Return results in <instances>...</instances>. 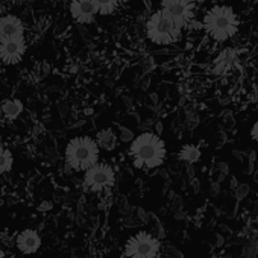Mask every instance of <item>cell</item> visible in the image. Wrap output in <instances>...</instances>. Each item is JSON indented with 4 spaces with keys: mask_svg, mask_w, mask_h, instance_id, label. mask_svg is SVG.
I'll return each mask as SVG.
<instances>
[{
    "mask_svg": "<svg viewBox=\"0 0 258 258\" xmlns=\"http://www.w3.org/2000/svg\"><path fill=\"white\" fill-rule=\"evenodd\" d=\"M166 145L164 142L154 133H143L137 136L131 148H129V155L137 169H157L166 160Z\"/></svg>",
    "mask_w": 258,
    "mask_h": 258,
    "instance_id": "cell-1",
    "label": "cell"
},
{
    "mask_svg": "<svg viewBox=\"0 0 258 258\" xmlns=\"http://www.w3.org/2000/svg\"><path fill=\"white\" fill-rule=\"evenodd\" d=\"M204 29L216 41H226L238 31V17L229 7H213L204 16Z\"/></svg>",
    "mask_w": 258,
    "mask_h": 258,
    "instance_id": "cell-2",
    "label": "cell"
},
{
    "mask_svg": "<svg viewBox=\"0 0 258 258\" xmlns=\"http://www.w3.org/2000/svg\"><path fill=\"white\" fill-rule=\"evenodd\" d=\"M100 149L88 136L75 137L69 142L66 148V161L73 170H88L99 163Z\"/></svg>",
    "mask_w": 258,
    "mask_h": 258,
    "instance_id": "cell-3",
    "label": "cell"
},
{
    "mask_svg": "<svg viewBox=\"0 0 258 258\" xmlns=\"http://www.w3.org/2000/svg\"><path fill=\"white\" fill-rule=\"evenodd\" d=\"M182 28L167 17L161 10L154 13L146 22V35L154 44L169 46L179 41Z\"/></svg>",
    "mask_w": 258,
    "mask_h": 258,
    "instance_id": "cell-4",
    "label": "cell"
},
{
    "mask_svg": "<svg viewBox=\"0 0 258 258\" xmlns=\"http://www.w3.org/2000/svg\"><path fill=\"white\" fill-rule=\"evenodd\" d=\"M161 244L157 237L146 231L133 235L124 244L126 258H158Z\"/></svg>",
    "mask_w": 258,
    "mask_h": 258,
    "instance_id": "cell-5",
    "label": "cell"
},
{
    "mask_svg": "<svg viewBox=\"0 0 258 258\" xmlns=\"http://www.w3.org/2000/svg\"><path fill=\"white\" fill-rule=\"evenodd\" d=\"M115 184V170L108 163H97L84 173V187L91 193H100Z\"/></svg>",
    "mask_w": 258,
    "mask_h": 258,
    "instance_id": "cell-6",
    "label": "cell"
},
{
    "mask_svg": "<svg viewBox=\"0 0 258 258\" xmlns=\"http://www.w3.org/2000/svg\"><path fill=\"white\" fill-rule=\"evenodd\" d=\"M161 11L181 28L187 26L196 11L195 0H161Z\"/></svg>",
    "mask_w": 258,
    "mask_h": 258,
    "instance_id": "cell-7",
    "label": "cell"
},
{
    "mask_svg": "<svg viewBox=\"0 0 258 258\" xmlns=\"http://www.w3.org/2000/svg\"><path fill=\"white\" fill-rule=\"evenodd\" d=\"M26 40L23 38H14L8 41L0 43V61L4 64L13 66L23 59L26 53Z\"/></svg>",
    "mask_w": 258,
    "mask_h": 258,
    "instance_id": "cell-8",
    "label": "cell"
},
{
    "mask_svg": "<svg viewBox=\"0 0 258 258\" xmlns=\"http://www.w3.org/2000/svg\"><path fill=\"white\" fill-rule=\"evenodd\" d=\"M69 10L72 19L81 25L93 23L97 16V8L93 4V0H72Z\"/></svg>",
    "mask_w": 258,
    "mask_h": 258,
    "instance_id": "cell-9",
    "label": "cell"
},
{
    "mask_svg": "<svg viewBox=\"0 0 258 258\" xmlns=\"http://www.w3.org/2000/svg\"><path fill=\"white\" fill-rule=\"evenodd\" d=\"M25 37V26L23 22L16 16H4L0 19V43L23 38Z\"/></svg>",
    "mask_w": 258,
    "mask_h": 258,
    "instance_id": "cell-10",
    "label": "cell"
},
{
    "mask_svg": "<svg viewBox=\"0 0 258 258\" xmlns=\"http://www.w3.org/2000/svg\"><path fill=\"white\" fill-rule=\"evenodd\" d=\"M17 247L25 255H32L41 247V237L34 229H25L17 235Z\"/></svg>",
    "mask_w": 258,
    "mask_h": 258,
    "instance_id": "cell-11",
    "label": "cell"
},
{
    "mask_svg": "<svg viewBox=\"0 0 258 258\" xmlns=\"http://www.w3.org/2000/svg\"><path fill=\"white\" fill-rule=\"evenodd\" d=\"M235 62V52L232 49H226L223 50L217 59L214 61V73L216 75H223L226 73Z\"/></svg>",
    "mask_w": 258,
    "mask_h": 258,
    "instance_id": "cell-12",
    "label": "cell"
},
{
    "mask_svg": "<svg viewBox=\"0 0 258 258\" xmlns=\"http://www.w3.org/2000/svg\"><path fill=\"white\" fill-rule=\"evenodd\" d=\"M0 112L7 120H16L23 112V103L19 99H8L0 106Z\"/></svg>",
    "mask_w": 258,
    "mask_h": 258,
    "instance_id": "cell-13",
    "label": "cell"
},
{
    "mask_svg": "<svg viewBox=\"0 0 258 258\" xmlns=\"http://www.w3.org/2000/svg\"><path fill=\"white\" fill-rule=\"evenodd\" d=\"M97 146L99 149H105V151H114L117 148V136L114 134V131L111 127L102 129V131L97 134Z\"/></svg>",
    "mask_w": 258,
    "mask_h": 258,
    "instance_id": "cell-14",
    "label": "cell"
},
{
    "mask_svg": "<svg viewBox=\"0 0 258 258\" xmlns=\"http://www.w3.org/2000/svg\"><path fill=\"white\" fill-rule=\"evenodd\" d=\"M13 166H14V158H13L11 151L5 148L4 145H0V175L11 172Z\"/></svg>",
    "mask_w": 258,
    "mask_h": 258,
    "instance_id": "cell-15",
    "label": "cell"
},
{
    "mask_svg": "<svg viewBox=\"0 0 258 258\" xmlns=\"http://www.w3.org/2000/svg\"><path fill=\"white\" fill-rule=\"evenodd\" d=\"M93 4L97 8V14L109 16V14H112L118 8L120 0H93Z\"/></svg>",
    "mask_w": 258,
    "mask_h": 258,
    "instance_id": "cell-16",
    "label": "cell"
},
{
    "mask_svg": "<svg viewBox=\"0 0 258 258\" xmlns=\"http://www.w3.org/2000/svg\"><path fill=\"white\" fill-rule=\"evenodd\" d=\"M199 158H201V151L196 146H191V145L184 146L181 149V152H179V160L185 161L188 164H193V163L199 161Z\"/></svg>",
    "mask_w": 258,
    "mask_h": 258,
    "instance_id": "cell-17",
    "label": "cell"
},
{
    "mask_svg": "<svg viewBox=\"0 0 258 258\" xmlns=\"http://www.w3.org/2000/svg\"><path fill=\"white\" fill-rule=\"evenodd\" d=\"M256 255H258V238L256 237H250L249 241L244 244L243 256L244 258H256Z\"/></svg>",
    "mask_w": 258,
    "mask_h": 258,
    "instance_id": "cell-18",
    "label": "cell"
},
{
    "mask_svg": "<svg viewBox=\"0 0 258 258\" xmlns=\"http://www.w3.org/2000/svg\"><path fill=\"white\" fill-rule=\"evenodd\" d=\"M247 195H249V185L247 184H238L235 187V198H237L238 202L243 201Z\"/></svg>",
    "mask_w": 258,
    "mask_h": 258,
    "instance_id": "cell-19",
    "label": "cell"
},
{
    "mask_svg": "<svg viewBox=\"0 0 258 258\" xmlns=\"http://www.w3.org/2000/svg\"><path fill=\"white\" fill-rule=\"evenodd\" d=\"M250 136H252V139L258 143V121L253 123V126H252V129H250Z\"/></svg>",
    "mask_w": 258,
    "mask_h": 258,
    "instance_id": "cell-20",
    "label": "cell"
},
{
    "mask_svg": "<svg viewBox=\"0 0 258 258\" xmlns=\"http://www.w3.org/2000/svg\"><path fill=\"white\" fill-rule=\"evenodd\" d=\"M255 155H256V154H255L253 151H252V152H250V155H249V170H250V172L253 170V163H255Z\"/></svg>",
    "mask_w": 258,
    "mask_h": 258,
    "instance_id": "cell-21",
    "label": "cell"
},
{
    "mask_svg": "<svg viewBox=\"0 0 258 258\" xmlns=\"http://www.w3.org/2000/svg\"><path fill=\"white\" fill-rule=\"evenodd\" d=\"M0 258H7V255H5V250L0 247Z\"/></svg>",
    "mask_w": 258,
    "mask_h": 258,
    "instance_id": "cell-22",
    "label": "cell"
},
{
    "mask_svg": "<svg viewBox=\"0 0 258 258\" xmlns=\"http://www.w3.org/2000/svg\"><path fill=\"white\" fill-rule=\"evenodd\" d=\"M193 184H195V191H199V182H198V181H195Z\"/></svg>",
    "mask_w": 258,
    "mask_h": 258,
    "instance_id": "cell-23",
    "label": "cell"
}]
</instances>
